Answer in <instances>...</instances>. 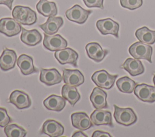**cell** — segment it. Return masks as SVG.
Returning <instances> with one entry per match:
<instances>
[{
	"label": "cell",
	"mask_w": 155,
	"mask_h": 137,
	"mask_svg": "<svg viewBox=\"0 0 155 137\" xmlns=\"http://www.w3.org/2000/svg\"><path fill=\"white\" fill-rule=\"evenodd\" d=\"M136 38L141 42L148 45L155 43V30H151L147 27L137 29L135 32Z\"/></svg>",
	"instance_id": "obj_27"
},
{
	"label": "cell",
	"mask_w": 155,
	"mask_h": 137,
	"mask_svg": "<svg viewBox=\"0 0 155 137\" xmlns=\"http://www.w3.org/2000/svg\"><path fill=\"white\" fill-rule=\"evenodd\" d=\"M8 101L18 109L28 108L31 104V101L28 95L19 90H15L11 93Z\"/></svg>",
	"instance_id": "obj_12"
},
{
	"label": "cell",
	"mask_w": 155,
	"mask_h": 137,
	"mask_svg": "<svg viewBox=\"0 0 155 137\" xmlns=\"http://www.w3.org/2000/svg\"><path fill=\"white\" fill-rule=\"evenodd\" d=\"M142 2V0H120V3L122 7L131 10L140 7Z\"/></svg>",
	"instance_id": "obj_30"
},
{
	"label": "cell",
	"mask_w": 155,
	"mask_h": 137,
	"mask_svg": "<svg viewBox=\"0 0 155 137\" xmlns=\"http://www.w3.org/2000/svg\"><path fill=\"white\" fill-rule=\"evenodd\" d=\"M73 126L80 130H86L93 126V123L85 112H75L71 115Z\"/></svg>",
	"instance_id": "obj_17"
},
{
	"label": "cell",
	"mask_w": 155,
	"mask_h": 137,
	"mask_svg": "<svg viewBox=\"0 0 155 137\" xmlns=\"http://www.w3.org/2000/svg\"><path fill=\"white\" fill-rule=\"evenodd\" d=\"M91 13V10H85L79 5L76 4L66 11L65 16L70 21L79 24H83L86 22Z\"/></svg>",
	"instance_id": "obj_5"
},
{
	"label": "cell",
	"mask_w": 155,
	"mask_h": 137,
	"mask_svg": "<svg viewBox=\"0 0 155 137\" xmlns=\"http://www.w3.org/2000/svg\"><path fill=\"white\" fill-rule=\"evenodd\" d=\"M13 2V0H0V4L5 5L8 7L10 10H12V4Z\"/></svg>",
	"instance_id": "obj_34"
},
{
	"label": "cell",
	"mask_w": 155,
	"mask_h": 137,
	"mask_svg": "<svg viewBox=\"0 0 155 137\" xmlns=\"http://www.w3.org/2000/svg\"><path fill=\"white\" fill-rule=\"evenodd\" d=\"M80 136H83V137H87L88 136L85 135L81 131H77L73 133L72 135V137H80Z\"/></svg>",
	"instance_id": "obj_35"
},
{
	"label": "cell",
	"mask_w": 155,
	"mask_h": 137,
	"mask_svg": "<svg viewBox=\"0 0 155 137\" xmlns=\"http://www.w3.org/2000/svg\"><path fill=\"white\" fill-rule=\"evenodd\" d=\"M36 7L39 13L45 17L54 16L58 13L57 7L54 2L39 0Z\"/></svg>",
	"instance_id": "obj_25"
},
{
	"label": "cell",
	"mask_w": 155,
	"mask_h": 137,
	"mask_svg": "<svg viewBox=\"0 0 155 137\" xmlns=\"http://www.w3.org/2000/svg\"><path fill=\"white\" fill-rule=\"evenodd\" d=\"M92 123L96 126L108 125L113 126L111 113L102 109H96L90 115Z\"/></svg>",
	"instance_id": "obj_16"
},
{
	"label": "cell",
	"mask_w": 155,
	"mask_h": 137,
	"mask_svg": "<svg viewBox=\"0 0 155 137\" xmlns=\"http://www.w3.org/2000/svg\"><path fill=\"white\" fill-rule=\"evenodd\" d=\"M17 65L21 73L24 75H28L38 72V69L33 65L31 57L27 54H21L17 60Z\"/></svg>",
	"instance_id": "obj_22"
},
{
	"label": "cell",
	"mask_w": 155,
	"mask_h": 137,
	"mask_svg": "<svg viewBox=\"0 0 155 137\" xmlns=\"http://www.w3.org/2000/svg\"><path fill=\"white\" fill-rule=\"evenodd\" d=\"M62 76L56 68L41 69L39 80L47 86H53L62 81Z\"/></svg>",
	"instance_id": "obj_11"
},
{
	"label": "cell",
	"mask_w": 155,
	"mask_h": 137,
	"mask_svg": "<svg viewBox=\"0 0 155 137\" xmlns=\"http://www.w3.org/2000/svg\"><path fill=\"white\" fill-rule=\"evenodd\" d=\"M43 104L45 107L49 110L59 112L65 107L66 100L64 97L53 94L45 98Z\"/></svg>",
	"instance_id": "obj_24"
},
{
	"label": "cell",
	"mask_w": 155,
	"mask_h": 137,
	"mask_svg": "<svg viewBox=\"0 0 155 137\" xmlns=\"http://www.w3.org/2000/svg\"><path fill=\"white\" fill-rule=\"evenodd\" d=\"M17 62V55L14 50L5 48L0 56V68L3 71L13 69Z\"/></svg>",
	"instance_id": "obj_15"
},
{
	"label": "cell",
	"mask_w": 155,
	"mask_h": 137,
	"mask_svg": "<svg viewBox=\"0 0 155 137\" xmlns=\"http://www.w3.org/2000/svg\"><path fill=\"white\" fill-rule=\"evenodd\" d=\"M42 39L41 34L36 29L27 30L22 28L21 40L27 45L35 46L41 42Z\"/></svg>",
	"instance_id": "obj_23"
},
{
	"label": "cell",
	"mask_w": 155,
	"mask_h": 137,
	"mask_svg": "<svg viewBox=\"0 0 155 137\" xmlns=\"http://www.w3.org/2000/svg\"><path fill=\"white\" fill-rule=\"evenodd\" d=\"M96 27L103 35L112 34L117 38L119 37V24L111 18L98 20L96 22Z\"/></svg>",
	"instance_id": "obj_9"
},
{
	"label": "cell",
	"mask_w": 155,
	"mask_h": 137,
	"mask_svg": "<svg viewBox=\"0 0 155 137\" xmlns=\"http://www.w3.org/2000/svg\"><path fill=\"white\" fill-rule=\"evenodd\" d=\"M63 80L65 84L73 86H79L83 84L85 78L82 72L78 69H63Z\"/></svg>",
	"instance_id": "obj_13"
},
{
	"label": "cell",
	"mask_w": 155,
	"mask_h": 137,
	"mask_svg": "<svg viewBox=\"0 0 155 137\" xmlns=\"http://www.w3.org/2000/svg\"><path fill=\"white\" fill-rule=\"evenodd\" d=\"M121 68L127 71L133 77L140 75L145 71L142 63L138 59L132 58L127 59L121 65Z\"/></svg>",
	"instance_id": "obj_21"
},
{
	"label": "cell",
	"mask_w": 155,
	"mask_h": 137,
	"mask_svg": "<svg viewBox=\"0 0 155 137\" xmlns=\"http://www.w3.org/2000/svg\"><path fill=\"white\" fill-rule=\"evenodd\" d=\"M134 95L143 102H155V86L145 83L137 84L134 89Z\"/></svg>",
	"instance_id": "obj_8"
},
{
	"label": "cell",
	"mask_w": 155,
	"mask_h": 137,
	"mask_svg": "<svg viewBox=\"0 0 155 137\" xmlns=\"http://www.w3.org/2000/svg\"><path fill=\"white\" fill-rule=\"evenodd\" d=\"M63 23L64 21L61 17L50 16L45 23L39 25V27L45 34L53 35L58 31Z\"/></svg>",
	"instance_id": "obj_18"
},
{
	"label": "cell",
	"mask_w": 155,
	"mask_h": 137,
	"mask_svg": "<svg viewBox=\"0 0 155 137\" xmlns=\"http://www.w3.org/2000/svg\"><path fill=\"white\" fill-rule=\"evenodd\" d=\"M85 50L88 57L96 62H101L108 53V51L103 49L97 42L88 43L85 46Z\"/></svg>",
	"instance_id": "obj_20"
},
{
	"label": "cell",
	"mask_w": 155,
	"mask_h": 137,
	"mask_svg": "<svg viewBox=\"0 0 155 137\" xmlns=\"http://www.w3.org/2000/svg\"><path fill=\"white\" fill-rule=\"evenodd\" d=\"M67 40L60 34L48 35L44 34L43 45L46 49L51 51L63 49L67 46Z\"/></svg>",
	"instance_id": "obj_7"
},
{
	"label": "cell",
	"mask_w": 155,
	"mask_h": 137,
	"mask_svg": "<svg viewBox=\"0 0 155 137\" xmlns=\"http://www.w3.org/2000/svg\"><path fill=\"white\" fill-rule=\"evenodd\" d=\"M61 94L62 97L67 100L73 106L75 105L81 98V95L76 87L67 84L62 86Z\"/></svg>",
	"instance_id": "obj_26"
},
{
	"label": "cell",
	"mask_w": 155,
	"mask_h": 137,
	"mask_svg": "<svg viewBox=\"0 0 155 137\" xmlns=\"http://www.w3.org/2000/svg\"><path fill=\"white\" fill-rule=\"evenodd\" d=\"M130 54L136 59H145L150 63H152L151 56L153 48L141 42H136L133 43L128 49Z\"/></svg>",
	"instance_id": "obj_3"
},
{
	"label": "cell",
	"mask_w": 155,
	"mask_h": 137,
	"mask_svg": "<svg viewBox=\"0 0 155 137\" xmlns=\"http://www.w3.org/2000/svg\"><path fill=\"white\" fill-rule=\"evenodd\" d=\"M137 83L127 76L122 77L116 81V86L118 89L124 93H132Z\"/></svg>",
	"instance_id": "obj_28"
},
{
	"label": "cell",
	"mask_w": 155,
	"mask_h": 137,
	"mask_svg": "<svg viewBox=\"0 0 155 137\" xmlns=\"http://www.w3.org/2000/svg\"><path fill=\"white\" fill-rule=\"evenodd\" d=\"M12 14L13 19L22 25H31L37 21L36 12L28 7L15 6L12 10Z\"/></svg>",
	"instance_id": "obj_1"
},
{
	"label": "cell",
	"mask_w": 155,
	"mask_h": 137,
	"mask_svg": "<svg viewBox=\"0 0 155 137\" xmlns=\"http://www.w3.org/2000/svg\"><path fill=\"white\" fill-rule=\"evenodd\" d=\"M107 94L99 87L93 89L90 100L95 109H104L108 107L107 102Z\"/></svg>",
	"instance_id": "obj_19"
},
{
	"label": "cell",
	"mask_w": 155,
	"mask_h": 137,
	"mask_svg": "<svg viewBox=\"0 0 155 137\" xmlns=\"http://www.w3.org/2000/svg\"><path fill=\"white\" fill-rule=\"evenodd\" d=\"M78 53L70 48H65L54 53V57L59 63L61 65L69 63L75 67L78 66Z\"/></svg>",
	"instance_id": "obj_10"
},
{
	"label": "cell",
	"mask_w": 155,
	"mask_h": 137,
	"mask_svg": "<svg viewBox=\"0 0 155 137\" xmlns=\"http://www.w3.org/2000/svg\"><path fill=\"white\" fill-rule=\"evenodd\" d=\"M11 121L12 119L8 115L7 110L5 108L0 107V126L5 127Z\"/></svg>",
	"instance_id": "obj_31"
},
{
	"label": "cell",
	"mask_w": 155,
	"mask_h": 137,
	"mask_svg": "<svg viewBox=\"0 0 155 137\" xmlns=\"http://www.w3.org/2000/svg\"><path fill=\"white\" fill-rule=\"evenodd\" d=\"M21 24L15 19L5 18L0 19V33L7 37L18 34L22 30Z\"/></svg>",
	"instance_id": "obj_6"
},
{
	"label": "cell",
	"mask_w": 155,
	"mask_h": 137,
	"mask_svg": "<svg viewBox=\"0 0 155 137\" xmlns=\"http://www.w3.org/2000/svg\"><path fill=\"white\" fill-rule=\"evenodd\" d=\"M85 5L88 7H97L101 9L104 8V0H83Z\"/></svg>",
	"instance_id": "obj_32"
},
{
	"label": "cell",
	"mask_w": 155,
	"mask_h": 137,
	"mask_svg": "<svg viewBox=\"0 0 155 137\" xmlns=\"http://www.w3.org/2000/svg\"><path fill=\"white\" fill-rule=\"evenodd\" d=\"M4 130L8 137H24L27 135V131L23 127L16 124L6 126Z\"/></svg>",
	"instance_id": "obj_29"
},
{
	"label": "cell",
	"mask_w": 155,
	"mask_h": 137,
	"mask_svg": "<svg viewBox=\"0 0 155 137\" xmlns=\"http://www.w3.org/2000/svg\"><path fill=\"white\" fill-rule=\"evenodd\" d=\"M153 83L155 86V72H154V74H153Z\"/></svg>",
	"instance_id": "obj_36"
},
{
	"label": "cell",
	"mask_w": 155,
	"mask_h": 137,
	"mask_svg": "<svg viewBox=\"0 0 155 137\" xmlns=\"http://www.w3.org/2000/svg\"><path fill=\"white\" fill-rule=\"evenodd\" d=\"M114 118L118 124L128 126L137 121V118L133 109L130 107L122 108L116 104H114Z\"/></svg>",
	"instance_id": "obj_2"
},
{
	"label": "cell",
	"mask_w": 155,
	"mask_h": 137,
	"mask_svg": "<svg viewBox=\"0 0 155 137\" xmlns=\"http://www.w3.org/2000/svg\"><path fill=\"white\" fill-rule=\"evenodd\" d=\"M117 76L111 75L107 71L102 69L94 72L91 76V80L97 87L110 89L113 86Z\"/></svg>",
	"instance_id": "obj_4"
},
{
	"label": "cell",
	"mask_w": 155,
	"mask_h": 137,
	"mask_svg": "<svg viewBox=\"0 0 155 137\" xmlns=\"http://www.w3.org/2000/svg\"><path fill=\"white\" fill-rule=\"evenodd\" d=\"M64 132V126L59 122L54 119L46 120L42 127L41 133L50 137H58L62 136Z\"/></svg>",
	"instance_id": "obj_14"
},
{
	"label": "cell",
	"mask_w": 155,
	"mask_h": 137,
	"mask_svg": "<svg viewBox=\"0 0 155 137\" xmlns=\"http://www.w3.org/2000/svg\"><path fill=\"white\" fill-rule=\"evenodd\" d=\"M111 137V136L110 135L109 133L105 132L103 131L100 130H96L93 133L92 137Z\"/></svg>",
	"instance_id": "obj_33"
}]
</instances>
